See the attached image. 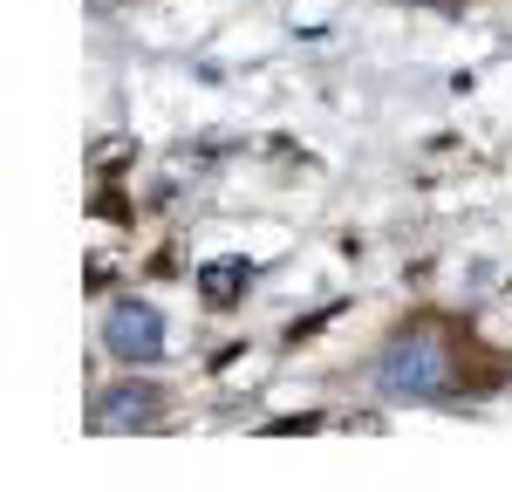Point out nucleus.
<instances>
[{
    "mask_svg": "<svg viewBox=\"0 0 512 492\" xmlns=\"http://www.w3.org/2000/svg\"><path fill=\"white\" fill-rule=\"evenodd\" d=\"M369 383H376V397H390V404H437L444 383H451V363H444L431 328H403L390 349L369 363Z\"/></svg>",
    "mask_w": 512,
    "mask_h": 492,
    "instance_id": "f257e3e1",
    "label": "nucleus"
},
{
    "mask_svg": "<svg viewBox=\"0 0 512 492\" xmlns=\"http://www.w3.org/2000/svg\"><path fill=\"white\" fill-rule=\"evenodd\" d=\"M103 349L117 356V363H164V315L158 301H137V294H123L117 308L103 315Z\"/></svg>",
    "mask_w": 512,
    "mask_h": 492,
    "instance_id": "f03ea898",
    "label": "nucleus"
},
{
    "mask_svg": "<svg viewBox=\"0 0 512 492\" xmlns=\"http://www.w3.org/2000/svg\"><path fill=\"white\" fill-rule=\"evenodd\" d=\"M158 404H164L158 383H117V390L96 404V424H103V431H123V424H151V417H158Z\"/></svg>",
    "mask_w": 512,
    "mask_h": 492,
    "instance_id": "7ed1b4c3",
    "label": "nucleus"
},
{
    "mask_svg": "<svg viewBox=\"0 0 512 492\" xmlns=\"http://www.w3.org/2000/svg\"><path fill=\"white\" fill-rule=\"evenodd\" d=\"M246 287H253V260H212L205 267V301L212 308H233Z\"/></svg>",
    "mask_w": 512,
    "mask_h": 492,
    "instance_id": "20e7f679",
    "label": "nucleus"
}]
</instances>
